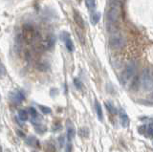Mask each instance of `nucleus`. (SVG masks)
Here are the masks:
<instances>
[{
    "instance_id": "7ed1b4c3",
    "label": "nucleus",
    "mask_w": 153,
    "mask_h": 152,
    "mask_svg": "<svg viewBox=\"0 0 153 152\" xmlns=\"http://www.w3.org/2000/svg\"><path fill=\"white\" fill-rule=\"evenodd\" d=\"M120 12H121V9L118 3H114L113 5L110 6L107 12V21L109 25L112 26L117 22L119 16H120Z\"/></svg>"
},
{
    "instance_id": "f3484780",
    "label": "nucleus",
    "mask_w": 153,
    "mask_h": 152,
    "mask_svg": "<svg viewBox=\"0 0 153 152\" xmlns=\"http://www.w3.org/2000/svg\"><path fill=\"white\" fill-rule=\"evenodd\" d=\"M86 6L89 9H94L96 7V1L95 0H85Z\"/></svg>"
},
{
    "instance_id": "f8f14e48",
    "label": "nucleus",
    "mask_w": 153,
    "mask_h": 152,
    "mask_svg": "<svg viewBox=\"0 0 153 152\" xmlns=\"http://www.w3.org/2000/svg\"><path fill=\"white\" fill-rule=\"evenodd\" d=\"M100 19H101V14L99 12H93L91 15V22L93 25H96L100 21Z\"/></svg>"
},
{
    "instance_id": "9b49d317",
    "label": "nucleus",
    "mask_w": 153,
    "mask_h": 152,
    "mask_svg": "<svg viewBox=\"0 0 153 152\" xmlns=\"http://www.w3.org/2000/svg\"><path fill=\"white\" fill-rule=\"evenodd\" d=\"M95 108H96V112H97V115H98V118H99L101 121L103 120V109H101V106L100 102L96 101L95 102Z\"/></svg>"
},
{
    "instance_id": "dca6fc26",
    "label": "nucleus",
    "mask_w": 153,
    "mask_h": 152,
    "mask_svg": "<svg viewBox=\"0 0 153 152\" xmlns=\"http://www.w3.org/2000/svg\"><path fill=\"white\" fill-rule=\"evenodd\" d=\"M79 136L80 137H82V138H87L89 136V130L85 127H83V128H80L79 129Z\"/></svg>"
},
{
    "instance_id": "6e6552de",
    "label": "nucleus",
    "mask_w": 153,
    "mask_h": 152,
    "mask_svg": "<svg viewBox=\"0 0 153 152\" xmlns=\"http://www.w3.org/2000/svg\"><path fill=\"white\" fill-rule=\"evenodd\" d=\"M74 19H75V22L76 23V25H78L79 28H82V29L84 28V21L82 19V15H80L78 12H74Z\"/></svg>"
},
{
    "instance_id": "423d86ee",
    "label": "nucleus",
    "mask_w": 153,
    "mask_h": 152,
    "mask_svg": "<svg viewBox=\"0 0 153 152\" xmlns=\"http://www.w3.org/2000/svg\"><path fill=\"white\" fill-rule=\"evenodd\" d=\"M61 39L65 42V46H66V48L68 49V51L72 52V51L74 50V44H73V42H72V40H71L69 34H68L67 33H63L61 34Z\"/></svg>"
},
{
    "instance_id": "5701e85b",
    "label": "nucleus",
    "mask_w": 153,
    "mask_h": 152,
    "mask_svg": "<svg viewBox=\"0 0 153 152\" xmlns=\"http://www.w3.org/2000/svg\"><path fill=\"white\" fill-rule=\"evenodd\" d=\"M46 152H55V146L53 145H48L47 151H46Z\"/></svg>"
},
{
    "instance_id": "f03ea898",
    "label": "nucleus",
    "mask_w": 153,
    "mask_h": 152,
    "mask_svg": "<svg viewBox=\"0 0 153 152\" xmlns=\"http://www.w3.org/2000/svg\"><path fill=\"white\" fill-rule=\"evenodd\" d=\"M136 69H137V66H136L135 63H130L127 65L125 68V70L122 72V75H121V80L122 83L126 84L132 80V77H134L136 73Z\"/></svg>"
},
{
    "instance_id": "1a4fd4ad",
    "label": "nucleus",
    "mask_w": 153,
    "mask_h": 152,
    "mask_svg": "<svg viewBox=\"0 0 153 152\" xmlns=\"http://www.w3.org/2000/svg\"><path fill=\"white\" fill-rule=\"evenodd\" d=\"M54 44H55V37H49L47 39L43 42V47L45 49H50L54 46Z\"/></svg>"
},
{
    "instance_id": "aec40b11",
    "label": "nucleus",
    "mask_w": 153,
    "mask_h": 152,
    "mask_svg": "<svg viewBox=\"0 0 153 152\" xmlns=\"http://www.w3.org/2000/svg\"><path fill=\"white\" fill-rule=\"evenodd\" d=\"M147 136L148 137H153V124H150L147 127Z\"/></svg>"
},
{
    "instance_id": "2eb2a0df",
    "label": "nucleus",
    "mask_w": 153,
    "mask_h": 152,
    "mask_svg": "<svg viewBox=\"0 0 153 152\" xmlns=\"http://www.w3.org/2000/svg\"><path fill=\"white\" fill-rule=\"evenodd\" d=\"M105 106L111 114H117V109L110 102H105Z\"/></svg>"
},
{
    "instance_id": "412c9836",
    "label": "nucleus",
    "mask_w": 153,
    "mask_h": 152,
    "mask_svg": "<svg viewBox=\"0 0 153 152\" xmlns=\"http://www.w3.org/2000/svg\"><path fill=\"white\" fill-rule=\"evenodd\" d=\"M5 73H6L5 67H4V65L0 62V77H2L4 75H5Z\"/></svg>"
},
{
    "instance_id": "f257e3e1",
    "label": "nucleus",
    "mask_w": 153,
    "mask_h": 152,
    "mask_svg": "<svg viewBox=\"0 0 153 152\" xmlns=\"http://www.w3.org/2000/svg\"><path fill=\"white\" fill-rule=\"evenodd\" d=\"M139 84L146 91L153 90V72L149 69H146L139 77Z\"/></svg>"
},
{
    "instance_id": "0eeeda50",
    "label": "nucleus",
    "mask_w": 153,
    "mask_h": 152,
    "mask_svg": "<svg viewBox=\"0 0 153 152\" xmlns=\"http://www.w3.org/2000/svg\"><path fill=\"white\" fill-rule=\"evenodd\" d=\"M25 142L30 145V146H35V147H39V142L38 140L34 136H30L28 138H26V140H25Z\"/></svg>"
},
{
    "instance_id": "6ab92c4d",
    "label": "nucleus",
    "mask_w": 153,
    "mask_h": 152,
    "mask_svg": "<svg viewBox=\"0 0 153 152\" xmlns=\"http://www.w3.org/2000/svg\"><path fill=\"white\" fill-rule=\"evenodd\" d=\"M28 111H29V113H30V114H31L32 118H36V117H38V114H37V112H36V110L35 109V108H33V107H30Z\"/></svg>"
},
{
    "instance_id": "ddd939ff",
    "label": "nucleus",
    "mask_w": 153,
    "mask_h": 152,
    "mask_svg": "<svg viewBox=\"0 0 153 152\" xmlns=\"http://www.w3.org/2000/svg\"><path fill=\"white\" fill-rule=\"evenodd\" d=\"M75 129L73 126H68L67 128V138H68V141H71L73 140L74 137H75Z\"/></svg>"
},
{
    "instance_id": "a211bd4d",
    "label": "nucleus",
    "mask_w": 153,
    "mask_h": 152,
    "mask_svg": "<svg viewBox=\"0 0 153 152\" xmlns=\"http://www.w3.org/2000/svg\"><path fill=\"white\" fill-rule=\"evenodd\" d=\"M39 109L45 115L46 114H50V113L52 112V110H51L49 107H46V106H43V105H39Z\"/></svg>"
},
{
    "instance_id": "20e7f679",
    "label": "nucleus",
    "mask_w": 153,
    "mask_h": 152,
    "mask_svg": "<svg viewBox=\"0 0 153 152\" xmlns=\"http://www.w3.org/2000/svg\"><path fill=\"white\" fill-rule=\"evenodd\" d=\"M125 38L120 34H114L109 38V46L114 50H120L125 46Z\"/></svg>"
},
{
    "instance_id": "4be33fe9",
    "label": "nucleus",
    "mask_w": 153,
    "mask_h": 152,
    "mask_svg": "<svg viewBox=\"0 0 153 152\" xmlns=\"http://www.w3.org/2000/svg\"><path fill=\"white\" fill-rule=\"evenodd\" d=\"M74 83H75L76 87L78 88V89H82V82H80L78 79H75V80H74Z\"/></svg>"
},
{
    "instance_id": "39448f33",
    "label": "nucleus",
    "mask_w": 153,
    "mask_h": 152,
    "mask_svg": "<svg viewBox=\"0 0 153 152\" xmlns=\"http://www.w3.org/2000/svg\"><path fill=\"white\" fill-rule=\"evenodd\" d=\"M10 99L12 102H15L16 104H18L20 102H22L25 99V96L22 92H20V91H15V92L11 93L10 95Z\"/></svg>"
},
{
    "instance_id": "9d476101",
    "label": "nucleus",
    "mask_w": 153,
    "mask_h": 152,
    "mask_svg": "<svg viewBox=\"0 0 153 152\" xmlns=\"http://www.w3.org/2000/svg\"><path fill=\"white\" fill-rule=\"evenodd\" d=\"M120 117H121V120H122V126H124V127H128V125H129V118H128V116H127L125 112H122Z\"/></svg>"
},
{
    "instance_id": "4468645a",
    "label": "nucleus",
    "mask_w": 153,
    "mask_h": 152,
    "mask_svg": "<svg viewBox=\"0 0 153 152\" xmlns=\"http://www.w3.org/2000/svg\"><path fill=\"white\" fill-rule=\"evenodd\" d=\"M18 117L22 121H26L28 120V111L26 110H20L18 112Z\"/></svg>"
}]
</instances>
